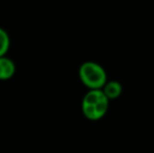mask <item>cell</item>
Returning a JSON list of instances; mask_svg holds the SVG:
<instances>
[{"mask_svg":"<svg viewBox=\"0 0 154 153\" xmlns=\"http://www.w3.org/2000/svg\"><path fill=\"white\" fill-rule=\"evenodd\" d=\"M79 77L90 90L102 89L107 82V74L104 67L92 61H87L80 66Z\"/></svg>","mask_w":154,"mask_h":153,"instance_id":"cell-2","label":"cell"},{"mask_svg":"<svg viewBox=\"0 0 154 153\" xmlns=\"http://www.w3.org/2000/svg\"><path fill=\"white\" fill-rule=\"evenodd\" d=\"M122 85L118 81H107L104 87L102 88V91L104 92V94L108 100L118 99L122 94Z\"/></svg>","mask_w":154,"mask_h":153,"instance_id":"cell-4","label":"cell"},{"mask_svg":"<svg viewBox=\"0 0 154 153\" xmlns=\"http://www.w3.org/2000/svg\"><path fill=\"white\" fill-rule=\"evenodd\" d=\"M109 107V100L102 89L89 90L82 101V111L85 118L90 121L101 120Z\"/></svg>","mask_w":154,"mask_h":153,"instance_id":"cell-1","label":"cell"},{"mask_svg":"<svg viewBox=\"0 0 154 153\" xmlns=\"http://www.w3.org/2000/svg\"><path fill=\"white\" fill-rule=\"evenodd\" d=\"M16 66L12 59L8 57L0 58V80L6 81L15 75Z\"/></svg>","mask_w":154,"mask_h":153,"instance_id":"cell-3","label":"cell"},{"mask_svg":"<svg viewBox=\"0 0 154 153\" xmlns=\"http://www.w3.org/2000/svg\"><path fill=\"white\" fill-rule=\"evenodd\" d=\"M11 45V40L8 34L0 27V58L5 57V54L8 53Z\"/></svg>","mask_w":154,"mask_h":153,"instance_id":"cell-5","label":"cell"}]
</instances>
